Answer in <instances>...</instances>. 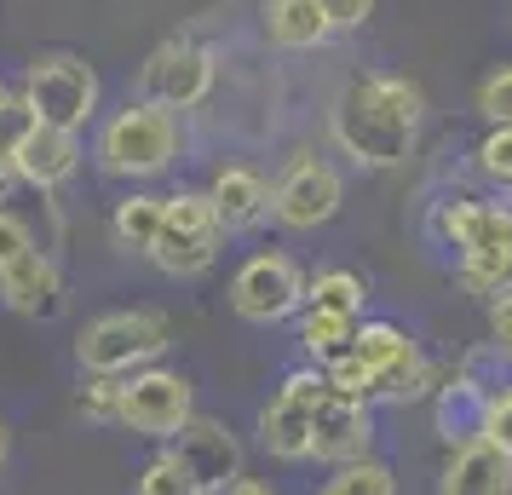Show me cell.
Here are the masks:
<instances>
[{
    "label": "cell",
    "mask_w": 512,
    "mask_h": 495,
    "mask_svg": "<svg viewBox=\"0 0 512 495\" xmlns=\"http://www.w3.org/2000/svg\"><path fill=\"white\" fill-rule=\"evenodd\" d=\"M426 121V93L403 75H351L346 93L334 98V144L357 167H403L415 156V133Z\"/></svg>",
    "instance_id": "6da1fadb"
},
{
    "label": "cell",
    "mask_w": 512,
    "mask_h": 495,
    "mask_svg": "<svg viewBox=\"0 0 512 495\" xmlns=\"http://www.w3.org/2000/svg\"><path fill=\"white\" fill-rule=\"evenodd\" d=\"M173 162H179V121L150 98L116 110L98 133V167L116 179H156Z\"/></svg>",
    "instance_id": "7a4b0ae2"
},
{
    "label": "cell",
    "mask_w": 512,
    "mask_h": 495,
    "mask_svg": "<svg viewBox=\"0 0 512 495\" xmlns=\"http://www.w3.org/2000/svg\"><path fill=\"white\" fill-rule=\"evenodd\" d=\"M173 346L162 311H104L75 340V363L87 375H139Z\"/></svg>",
    "instance_id": "3957f363"
},
{
    "label": "cell",
    "mask_w": 512,
    "mask_h": 495,
    "mask_svg": "<svg viewBox=\"0 0 512 495\" xmlns=\"http://www.w3.org/2000/svg\"><path fill=\"white\" fill-rule=\"evenodd\" d=\"M219 242H225V225L213 213V196L208 190H179V196H167V225L150 248V265L167 277H202L219 260Z\"/></svg>",
    "instance_id": "277c9868"
},
{
    "label": "cell",
    "mask_w": 512,
    "mask_h": 495,
    "mask_svg": "<svg viewBox=\"0 0 512 495\" xmlns=\"http://www.w3.org/2000/svg\"><path fill=\"white\" fill-rule=\"evenodd\" d=\"M18 93L29 98L35 121H52V127H87L98 110V70L75 52H47L24 70V87Z\"/></svg>",
    "instance_id": "5b68a950"
},
{
    "label": "cell",
    "mask_w": 512,
    "mask_h": 495,
    "mask_svg": "<svg viewBox=\"0 0 512 495\" xmlns=\"http://www.w3.org/2000/svg\"><path fill=\"white\" fill-rule=\"evenodd\" d=\"M196 421V392L179 369H139V375H121V409H116V426L139 432V438H179L185 426Z\"/></svg>",
    "instance_id": "8992f818"
},
{
    "label": "cell",
    "mask_w": 512,
    "mask_h": 495,
    "mask_svg": "<svg viewBox=\"0 0 512 495\" xmlns=\"http://www.w3.org/2000/svg\"><path fill=\"white\" fill-rule=\"evenodd\" d=\"M305 288L311 283L288 254H254L231 277V311L254 329H271V323H288L294 311H305Z\"/></svg>",
    "instance_id": "52a82bcc"
},
{
    "label": "cell",
    "mask_w": 512,
    "mask_h": 495,
    "mask_svg": "<svg viewBox=\"0 0 512 495\" xmlns=\"http://www.w3.org/2000/svg\"><path fill=\"white\" fill-rule=\"evenodd\" d=\"M323 369H294L277 386V398L259 409V444L277 461H311V421H317V403L328 398Z\"/></svg>",
    "instance_id": "ba28073f"
},
{
    "label": "cell",
    "mask_w": 512,
    "mask_h": 495,
    "mask_svg": "<svg viewBox=\"0 0 512 495\" xmlns=\"http://www.w3.org/2000/svg\"><path fill=\"white\" fill-rule=\"evenodd\" d=\"M139 93L162 110H196L213 93V52L196 41H162L139 64Z\"/></svg>",
    "instance_id": "9c48e42d"
},
{
    "label": "cell",
    "mask_w": 512,
    "mask_h": 495,
    "mask_svg": "<svg viewBox=\"0 0 512 495\" xmlns=\"http://www.w3.org/2000/svg\"><path fill=\"white\" fill-rule=\"evenodd\" d=\"M340 202H346L340 167L317 162V156H300V162L277 179V213H271V219L288 225V231H317V225H328V219L340 213Z\"/></svg>",
    "instance_id": "30bf717a"
},
{
    "label": "cell",
    "mask_w": 512,
    "mask_h": 495,
    "mask_svg": "<svg viewBox=\"0 0 512 495\" xmlns=\"http://www.w3.org/2000/svg\"><path fill=\"white\" fill-rule=\"evenodd\" d=\"M374 449V415L363 398H346V392H328L317 403V421H311V461H328V467H351V461H369Z\"/></svg>",
    "instance_id": "8fae6325"
},
{
    "label": "cell",
    "mask_w": 512,
    "mask_h": 495,
    "mask_svg": "<svg viewBox=\"0 0 512 495\" xmlns=\"http://www.w3.org/2000/svg\"><path fill=\"white\" fill-rule=\"evenodd\" d=\"M81 133L75 127H52V121H35L24 139L12 144V162H18V179L35 190H58L75 179V167H81Z\"/></svg>",
    "instance_id": "7c38bea8"
},
{
    "label": "cell",
    "mask_w": 512,
    "mask_h": 495,
    "mask_svg": "<svg viewBox=\"0 0 512 495\" xmlns=\"http://www.w3.org/2000/svg\"><path fill=\"white\" fill-rule=\"evenodd\" d=\"M179 449V461L196 472V484L208 495H219L231 478H242V444H236V432L225 421H213V415H196V421L173 438Z\"/></svg>",
    "instance_id": "4fadbf2b"
},
{
    "label": "cell",
    "mask_w": 512,
    "mask_h": 495,
    "mask_svg": "<svg viewBox=\"0 0 512 495\" xmlns=\"http://www.w3.org/2000/svg\"><path fill=\"white\" fill-rule=\"evenodd\" d=\"M438 236L461 260H472V254H501V248H512V208H501V202H472V196L443 202Z\"/></svg>",
    "instance_id": "5bb4252c"
},
{
    "label": "cell",
    "mask_w": 512,
    "mask_h": 495,
    "mask_svg": "<svg viewBox=\"0 0 512 495\" xmlns=\"http://www.w3.org/2000/svg\"><path fill=\"white\" fill-rule=\"evenodd\" d=\"M438 495H512V455L489 438L449 449L438 472Z\"/></svg>",
    "instance_id": "9a60e30c"
},
{
    "label": "cell",
    "mask_w": 512,
    "mask_h": 495,
    "mask_svg": "<svg viewBox=\"0 0 512 495\" xmlns=\"http://www.w3.org/2000/svg\"><path fill=\"white\" fill-rule=\"evenodd\" d=\"M208 196H213V213H219L225 231H259L277 213V190L265 185L254 167H219Z\"/></svg>",
    "instance_id": "2e32d148"
},
{
    "label": "cell",
    "mask_w": 512,
    "mask_h": 495,
    "mask_svg": "<svg viewBox=\"0 0 512 495\" xmlns=\"http://www.w3.org/2000/svg\"><path fill=\"white\" fill-rule=\"evenodd\" d=\"M0 300H6V311H18V317H58V306H64V277H58V265L41 248H29L24 260H12L0 271Z\"/></svg>",
    "instance_id": "e0dca14e"
},
{
    "label": "cell",
    "mask_w": 512,
    "mask_h": 495,
    "mask_svg": "<svg viewBox=\"0 0 512 495\" xmlns=\"http://www.w3.org/2000/svg\"><path fill=\"white\" fill-rule=\"evenodd\" d=\"M484 426H489V398L455 369V375L438 386V398H432V432H438L449 449H461V444H472V438H484Z\"/></svg>",
    "instance_id": "ac0fdd59"
},
{
    "label": "cell",
    "mask_w": 512,
    "mask_h": 495,
    "mask_svg": "<svg viewBox=\"0 0 512 495\" xmlns=\"http://www.w3.org/2000/svg\"><path fill=\"white\" fill-rule=\"evenodd\" d=\"M259 29H265V41L282 47V52H311L334 35L323 0H265V6H259Z\"/></svg>",
    "instance_id": "d6986e66"
},
{
    "label": "cell",
    "mask_w": 512,
    "mask_h": 495,
    "mask_svg": "<svg viewBox=\"0 0 512 495\" xmlns=\"http://www.w3.org/2000/svg\"><path fill=\"white\" fill-rule=\"evenodd\" d=\"M162 225H167V196L133 190L127 202H116L110 236H116V248H127V254H150V248H156V236H162Z\"/></svg>",
    "instance_id": "ffe728a7"
},
{
    "label": "cell",
    "mask_w": 512,
    "mask_h": 495,
    "mask_svg": "<svg viewBox=\"0 0 512 495\" xmlns=\"http://www.w3.org/2000/svg\"><path fill=\"white\" fill-rule=\"evenodd\" d=\"M357 323L363 317H346V311H323V306H305L300 311V346L317 363H328L334 352H346L351 340H357Z\"/></svg>",
    "instance_id": "44dd1931"
},
{
    "label": "cell",
    "mask_w": 512,
    "mask_h": 495,
    "mask_svg": "<svg viewBox=\"0 0 512 495\" xmlns=\"http://www.w3.org/2000/svg\"><path fill=\"white\" fill-rule=\"evenodd\" d=\"M351 352L363 357L374 369V380L386 375V369H397V363H409V357H420V346L409 340V334L397 329V323H357V340H351Z\"/></svg>",
    "instance_id": "7402d4cb"
},
{
    "label": "cell",
    "mask_w": 512,
    "mask_h": 495,
    "mask_svg": "<svg viewBox=\"0 0 512 495\" xmlns=\"http://www.w3.org/2000/svg\"><path fill=\"white\" fill-rule=\"evenodd\" d=\"M461 375L472 380L489 403L512 398V352L507 346H495V340H484V346H472V352L461 357Z\"/></svg>",
    "instance_id": "603a6c76"
},
{
    "label": "cell",
    "mask_w": 512,
    "mask_h": 495,
    "mask_svg": "<svg viewBox=\"0 0 512 495\" xmlns=\"http://www.w3.org/2000/svg\"><path fill=\"white\" fill-rule=\"evenodd\" d=\"M363 300H369V288H363L357 271H317L311 288H305V306L346 311V317H363Z\"/></svg>",
    "instance_id": "cb8c5ba5"
},
{
    "label": "cell",
    "mask_w": 512,
    "mask_h": 495,
    "mask_svg": "<svg viewBox=\"0 0 512 495\" xmlns=\"http://www.w3.org/2000/svg\"><path fill=\"white\" fill-rule=\"evenodd\" d=\"M133 495H208V490H202L196 472L179 461V449H162V455L133 478Z\"/></svg>",
    "instance_id": "d4e9b609"
},
{
    "label": "cell",
    "mask_w": 512,
    "mask_h": 495,
    "mask_svg": "<svg viewBox=\"0 0 512 495\" xmlns=\"http://www.w3.org/2000/svg\"><path fill=\"white\" fill-rule=\"evenodd\" d=\"M323 495H397V478L386 461H351V467H334V478L323 484Z\"/></svg>",
    "instance_id": "484cf974"
},
{
    "label": "cell",
    "mask_w": 512,
    "mask_h": 495,
    "mask_svg": "<svg viewBox=\"0 0 512 495\" xmlns=\"http://www.w3.org/2000/svg\"><path fill=\"white\" fill-rule=\"evenodd\" d=\"M426 386H432L426 357H409V363H397V369H386V375L374 380L369 403H415V398H426Z\"/></svg>",
    "instance_id": "4316f807"
},
{
    "label": "cell",
    "mask_w": 512,
    "mask_h": 495,
    "mask_svg": "<svg viewBox=\"0 0 512 495\" xmlns=\"http://www.w3.org/2000/svg\"><path fill=\"white\" fill-rule=\"evenodd\" d=\"M478 116L489 127H512V64H501L478 81Z\"/></svg>",
    "instance_id": "83f0119b"
},
{
    "label": "cell",
    "mask_w": 512,
    "mask_h": 495,
    "mask_svg": "<svg viewBox=\"0 0 512 495\" xmlns=\"http://www.w3.org/2000/svg\"><path fill=\"white\" fill-rule=\"evenodd\" d=\"M472 162H478L484 179L512 185V127H489L484 139H478V150H472Z\"/></svg>",
    "instance_id": "f1b7e54d"
},
{
    "label": "cell",
    "mask_w": 512,
    "mask_h": 495,
    "mask_svg": "<svg viewBox=\"0 0 512 495\" xmlns=\"http://www.w3.org/2000/svg\"><path fill=\"white\" fill-rule=\"evenodd\" d=\"M75 409H81L87 421H116V409H121V375H87V386H81Z\"/></svg>",
    "instance_id": "f546056e"
},
{
    "label": "cell",
    "mask_w": 512,
    "mask_h": 495,
    "mask_svg": "<svg viewBox=\"0 0 512 495\" xmlns=\"http://www.w3.org/2000/svg\"><path fill=\"white\" fill-rule=\"evenodd\" d=\"M29 248H35V236H29V225L18 219L12 208H0V271L12 260H24Z\"/></svg>",
    "instance_id": "4dcf8cb0"
},
{
    "label": "cell",
    "mask_w": 512,
    "mask_h": 495,
    "mask_svg": "<svg viewBox=\"0 0 512 495\" xmlns=\"http://www.w3.org/2000/svg\"><path fill=\"white\" fill-rule=\"evenodd\" d=\"M35 127V110H29L24 93H6V104H0V144H18Z\"/></svg>",
    "instance_id": "1f68e13d"
},
{
    "label": "cell",
    "mask_w": 512,
    "mask_h": 495,
    "mask_svg": "<svg viewBox=\"0 0 512 495\" xmlns=\"http://www.w3.org/2000/svg\"><path fill=\"white\" fill-rule=\"evenodd\" d=\"M323 12H328V24H334V35L340 29H363L374 18V0H323Z\"/></svg>",
    "instance_id": "d6a6232c"
},
{
    "label": "cell",
    "mask_w": 512,
    "mask_h": 495,
    "mask_svg": "<svg viewBox=\"0 0 512 495\" xmlns=\"http://www.w3.org/2000/svg\"><path fill=\"white\" fill-rule=\"evenodd\" d=\"M489 340H495V346H507V352H512V288H507V294H495V300H489Z\"/></svg>",
    "instance_id": "836d02e7"
},
{
    "label": "cell",
    "mask_w": 512,
    "mask_h": 495,
    "mask_svg": "<svg viewBox=\"0 0 512 495\" xmlns=\"http://www.w3.org/2000/svg\"><path fill=\"white\" fill-rule=\"evenodd\" d=\"M484 438L489 444H501L512 455V398H495L489 403V426H484Z\"/></svg>",
    "instance_id": "e575fe53"
},
{
    "label": "cell",
    "mask_w": 512,
    "mask_h": 495,
    "mask_svg": "<svg viewBox=\"0 0 512 495\" xmlns=\"http://www.w3.org/2000/svg\"><path fill=\"white\" fill-rule=\"evenodd\" d=\"M219 495H277V490H271L265 478H248V472H242V478H231V484H225Z\"/></svg>",
    "instance_id": "d590c367"
},
{
    "label": "cell",
    "mask_w": 512,
    "mask_h": 495,
    "mask_svg": "<svg viewBox=\"0 0 512 495\" xmlns=\"http://www.w3.org/2000/svg\"><path fill=\"white\" fill-rule=\"evenodd\" d=\"M18 185V162H12V144H0V196Z\"/></svg>",
    "instance_id": "8d00e7d4"
},
{
    "label": "cell",
    "mask_w": 512,
    "mask_h": 495,
    "mask_svg": "<svg viewBox=\"0 0 512 495\" xmlns=\"http://www.w3.org/2000/svg\"><path fill=\"white\" fill-rule=\"evenodd\" d=\"M6 449H12V432H6V421H0V467H6Z\"/></svg>",
    "instance_id": "74e56055"
},
{
    "label": "cell",
    "mask_w": 512,
    "mask_h": 495,
    "mask_svg": "<svg viewBox=\"0 0 512 495\" xmlns=\"http://www.w3.org/2000/svg\"><path fill=\"white\" fill-rule=\"evenodd\" d=\"M0 104H6V87H0Z\"/></svg>",
    "instance_id": "f35d334b"
}]
</instances>
